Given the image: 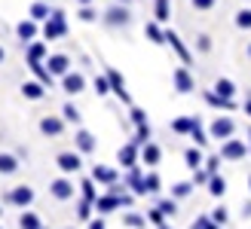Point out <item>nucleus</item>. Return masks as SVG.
<instances>
[{"label": "nucleus", "instance_id": "1", "mask_svg": "<svg viewBox=\"0 0 251 229\" xmlns=\"http://www.w3.org/2000/svg\"><path fill=\"white\" fill-rule=\"evenodd\" d=\"M248 156V144L239 141V137H230V141H224L221 144V159H227V162H239Z\"/></svg>", "mask_w": 251, "mask_h": 229}, {"label": "nucleus", "instance_id": "2", "mask_svg": "<svg viewBox=\"0 0 251 229\" xmlns=\"http://www.w3.org/2000/svg\"><path fill=\"white\" fill-rule=\"evenodd\" d=\"M233 132H236V122H233L230 116H218L215 122L208 125V137H218L221 144H224V141H230Z\"/></svg>", "mask_w": 251, "mask_h": 229}, {"label": "nucleus", "instance_id": "3", "mask_svg": "<svg viewBox=\"0 0 251 229\" xmlns=\"http://www.w3.org/2000/svg\"><path fill=\"white\" fill-rule=\"evenodd\" d=\"M68 34V24H65V12H52V16L46 19V24H43V37L46 40H55V37H65Z\"/></svg>", "mask_w": 251, "mask_h": 229}, {"label": "nucleus", "instance_id": "4", "mask_svg": "<svg viewBox=\"0 0 251 229\" xmlns=\"http://www.w3.org/2000/svg\"><path fill=\"white\" fill-rule=\"evenodd\" d=\"M74 193H77V186H74V181H68V177H55V181L49 183V196L58 199V202L74 199Z\"/></svg>", "mask_w": 251, "mask_h": 229}, {"label": "nucleus", "instance_id": "5", "mask_svg": "<svg viewBox=\"0 0 251 229\" xmlns=\"http://www.w3.org/2000/svg\"><path fill=\"white\" fill-rule=\"evenodd\" d=\"M129 22H132V16H129V9H126V3H114L104 12V24H110V28H126Z\"/></svg>", "mask_w": 251, "mask_h": 229}, {"label": "nucleus", "instance_id": "6", "mask_svg": "<svg viewBox=\"0 0 251 229\" xmlns=\"http://www.w3.org/2000/svg\"><path fill=\"white\" fill-rule=\"evenodd\" d=\"M172 83H175V89H178L181 95H190L193 89H196V80L190 76V70H187V68H175L172 70Z\"/></svg>", "mask_w": 251, "mask_h": 229}, {"label": "nucleus", "instance_id": "7", "mask_svg": "<svg viewBox=\"0 0 251 229\" xmlns=\"http://www.w3.org/2000/svg\"><path fill=\"white\" fill-rule=\"evenodd\" d=\"M3 202H9V205H19V208H28L31 202H34V189H31V186H16V189H9V193L3 196Z\"/></svg>", "mask_w": 251, "mask_h": 229}, {"label": "nucleus", "instance_id": "8", "mask_svg": "<svg viewBox=\"0 0 251 229\" xmlns=\"http://www.w3.org/2000/svg\"><path fill=\"white\" fill-rule=\"evenodd\" d=\"M132 202V196H117L114 189H110V196H104V199H95V208L101 211V214H110L114 208H123V205H129Z\"/></svg>", "mask_w": 251, "mask_h": 229}, {"label": "nucleus", "instance_id": "9", "mask_svg": "<svg viewBox=\"0 0 251 229\" xmlns=\"http://www.w3.org/2000/svg\"><path fill=\"white\" fill-rule=\"evenodd\" d=\"M61 89H65L68 95H80L83 89H86V76L77 73V70H68L65 76H61Z\"/></svg>", "mask_w": 251, "mask_h": 229}, {"label": "nucleus", "instance_id": "10", "mask_svg": "<svg viewBox=\"0 0 251 229\" xmlns=\"http://www.w3.org/2000/svg\"><path fill=\"white\" fill-rule=\"evenodd\" d=\"M55 165L65 174H74V171H80V153H74V150H65V153H58L55 156Z\"/></svg>", "mask_w": 251, "mask_h": 229}, {"label": "nucleus", "instance_id": "11", "mask_svg": "<svg viewBox=\"0 0 251 229\" xmlns=\"http://www.w3.org/2000/svg\"><path fill=\"white\" fill-rule=\"evenodd\" d=\"M65 116H43L40 119V132L46 137H61V132H65Z\"/></svg>", "mask_w": 251, "mask_h": 229}, {"label": "nucleus", "instance_id": "12", "mask_svg": "<svg viewBox=\"0 0 251 229\" xmlns=\"http://www.w3.org/2000/svg\"><path fill=\"white\" fill-rule=\"evenodd\" d=\"M104 73H107V80H110V92H117V95H120V101H126V104H132V98H129V92H126V80H123V76H120V70H114V68H107Z\"/></svg>", "mask_w": 251, "mask_h": 229}, {"label": "nucleus", "instance_id": "13", "mask_svg": "<svg viewBox=\"0 0 251 229\" xmlns=\"http://www.w3.org/2000/svg\"><path fill=\"white\" fill-rule=\"evenodd\" d=\"M16 37L22 40V46L34 43V37H37V22H34V19H25V22H19V24H16Z\"/></svg>", "mask_w": 251, "mask_h": 229}, {"label": "nucleus", "instance_id": "14", "mask_svg": "<svg viewBox=\"0 0 251 229\" xmlns=\"http://www.w3.org/2000/svg\"><path fill=\"white\" fill-rule=\"evenodd\" d=\"M46 68H49V73H52V76H65L68 70H71V58L68 55H49L46 58Z\"/></svg>", "mask_w": 251, "mask_h": 229}, {"label": "nucleus", "instance_id": "15", "mask_svg": "<svg viewBox=\"0 0 251 229\" xmlns=\"http://www.w3.org/2000/svg\"><path fill=\"white\" fill-rule=\"evenodd\" d=\"M117 159L123 162V168H135V165H138V144H135V141H129L126 147H120Z\"/></svg>", "mask_w": 251, "mask_h": 229}, {"label": "nucleus", "instance_id": "16", "mask_svg": "<svg viewBox=\"0 0 251 229\" xmlns=\"http://www.w3.org/2000/svg\"><path fill=\"white\" fill-rule=\"evenodd\" d=\"M159 159H162V150H159L153 141H147V144H144V150H141V162L147 165V168H156Z\"/></svg>", "mask_w": 251, "mask_h": 229}, {"label": "nucleus", "instance_id": "17", "mask_svg": "<svg viewBox=\"0 0 251 229\" xmlns=\"http://www.w3.org/2000/svg\"><path fill=\"white\" fill-rule=\"evenodd\" d=\"M74 144H77V150H80V153H92V150L98 147L95 135H92V132H86V129H80L77 135H74Z\"/></svg>", "mask_w": 251, "mask_h": 229}, {"label": "nucleus", "instance_id": "18", "mask_svg": "<svg viewBox=\"0 0 251 229\" xmlns=\"http://www.w3.org/2000/svg\"><path fill=\"white\" fill-rule=\"evenodd\" d=\"M117 171L114 168H107V165H95L92 168V181H101V183H107V186H114L117 183Z\"/></svg>", "mask_w": 251, "mask_h": 229}, {"label": "nucleus", "instance_id": "19", "mask_svg": "<svg viewBox=\"0 0 251 229\" xmlns=\"http://www.w3.org/2000/svg\"><path fill=\"white\" fill-rule=\"evenodd\" d=\"M22 95H25V98H31V101H43V98H46V86H43L40 80H37V83L31 80V83H25V86H22Z\"/></svg>", "mask_w": 251, "mask_h": 229}, {"label": "nucleus", "instance_id": "20", "mask_svg": "<svg viewBox=\"0 0 251 229\" xmlns=\"http://www.w3.org/2000/svg\"><path fill=\"white\" fill-rule=\"evenodd\" d=\"M166 43H169V46L175 49V52H178V55H181V61H184V65H187V61H190V52H187V49H184V43H181V37H178V34H175L172 28L166 31Z\"/></svg>", "mask_w": 251, "mask_h": 229}, {"label": "nucleus", "instance_id": "21", "mask_svg": "<svg viewBox=\"0 0 251 229\" xmlns=\"http://www.w3.org/2000/svg\"><path fill=\"white\" fill-rule=\"evenodd\" d=\"M184 162H187V168H190V171H196V168H202V147H190V150H187L184 153Z\"/></svg>", "mask_w": 251, "mask_h": 229}, {"label": "nucleus", "instance_id": "22", "mask_svg": "<svg viewBox=\"0 0 251 229\" xmlns=\"http://www.w3.org/2000/svg\"><path fill=\"white\" fill-rule=\"evenodd\" d=\"M19 171V153H0V174H16Z\"/></svg>", "mask_w": 251, "mask_h": 229}, {"label": "nucleus", "instance_id": "23", "mask_svg": "<svg viewBox=\"0 0 251 229\" xmlns=\"http://www.w3.org/2000/svg\"><path fill=\"white\" fill-rule=\"evenodd\" d=\"M205 101H208L211 107H221V110H233V107H236V104H233V98H221L215 89H211V92H205Z\"/></svg>", "mask_w": 251, "mask_h": 229}, {"label": "nucleus", "instance_id": "24", "mask_svg": "<svg viewBox=\"0 0 251 229\" xmlns=\"http://www.w3.org/2000/svg\"><path fill=\"white\" fill-rule=\"evenodd\" d=\"M208 193L215 196V199H221L224 193H227V181H224L221 174H211V177H208Z\"/></svg>", "mask_w": 251, "mask_h": 229}, {"label": "nucleus", "instance_id": "25", "mask_svg": "<svg viewBox=\"0 0 251 229\" xmlns=\"http://www.w3.org/2000/svg\"><path fill=\"white\" fill-rule=\"evenodd\" d=\"M215 92H218L221 98H233V95H236V83L227 80V76H221V80H215Z\"/></svg>", "mask_w": 251, "mask_h": 229}, {"label": "nucleus", "instance_id": "26", "mask_svg": "<svg viewBox=\"0 0 251 229\" xmlns=\"http://www.w3.org/2000/svg\"><path fill=\"white\" fill-rule=\"evenodd\" d=\"M52 12H49V3L46 0H37V3H31V19L34 22H46Z\"/></svg>", "mask_w": 251, "mask_h": 229}, {"label": "nucleus", "instance_id": "27", "mask_svg": "<svg viewBox=\"0 0 251 229\" xmlns=\"http://www.w3.org/2000/svg\"><path fill=\"white\" fill-rule=\"evenodd\" d=\"M144 34L150 37V43H156V46H159V43H166V31H162V28H159L156 22H147V28H144Z\"/></svg>", "mask_w": 251, "mask_h": 229}, {"label": "nucleus", "instance_id": "28", "mask_svg": "<svg viewBox=\"0 0 251 229\" xmlns=\"http://www.w3.org/2000/svg\"><path fill=\"white\" fill-rule=\"evenodd\" d=\"M193 125H196L193 116H181V119H175V122H172V132H178V135H190V132H193Z\"/></svg>", "mask_w": 251, "mask_h": 229}, {"label": "nucleus", "instance_id": "29", "mask_svg": "<svg viewBox=\"0 0 251 229\" xmlns=\"http://www.w3.org/2000/svg\"><path fill=\"white\" fill-rule=\"evenodd\" d=\"M190 193H193V183L190 181H178V183L172 186V199H187Z\"/></svg>", "mask_w": 251, "mask_h": 229}, {"label": "nucleus", "instance_id": "30", "mask_svg": "<svg viewBox=\"0 0 251 229\" xmlns=\"http://www.w3.org/2000/svg\"><path fill=\"white\" fill-rule=\"evenodd\" d=\"M123 226H129V229H141V226H147V220L141 217V214H123Z\"/></svg>", "mask_w": 251, "mask_h": 229}, {"label": "nucleus", "instance_id": "31", "mask_svg": "<svg viewBox=\"0 0 251 229\" xmlns=\"http://www.w3.org/2000/svg\"><path fill=\"white\" fill-rule=\"evenodd\" d=\"M233 22H236V28H239V31H251V9H239Z\"/></svg>", "mask_w": 251, "mask_h": 229}, {"label": "nucleus", "instance_id": "32", "mask_svg": "<svg viewBox=\"0 0 251 229\" xmlns=\"http://www.w3.org/2000/svg\"><path fill=\"white\" fill-rule=\"evenodd\" d=\"M19 226H22V229H37V226H40V220H37V214L25 211L22 217H19Z\"/></svg>", "mask_w": 251, "mask_h": 229}, {"label": "nucleus", "instance_id": "33", "mask_svg": "<svg viewBox=\"0 0 251 229\" xmlns=\"http://www.w3.org/2000/svg\"><path fill=\"white\" fill-rule=\"evenodd\" d=\"M156 208L166 214V217H175V214H178V202H175V199H162Z\"/></svg>", "mask_w": 251, "mask_h": 229}, {"label": "nucleus", "instance_id": "34", "mask_svg": "<svg viewBox=\"0 0 251 229\" xmlns=\"http://www.w3.org/2000/svg\"><path fill=\"white\" fill-rule=\"evenodd\" d=\"M141 186H144V196L147 193H159V174H147Z\"/></svg>", "mask_w": 251, "mask_h": 229}, {"label": "nucleus", "instance_id": "35", "mask_svg": "<svg viewBox=\"0 0 251 229\" xmlns=\"http://www.w3.org/2000/svg\"><path fill=\"white\" fill-rule=\"evenodd\" d=\"M153 12H156V22H169V0H156Z\"/></svg>", "mask_w": 251, "mask_h": 229}, {"label": "nucleus", "instance_id": "36", "mask_svg": "<svg viewBox=\"0 0 251 229\" xmlns=\"http://www.w3.org/2000/svg\"><path fill=\"white\" fill-rule=\"evenodd\" d=\"M190 137L196 141V147H205V144H208V137H205V132H202V125H199V119H196V125H193Z\"/></svg>", "mask_w": 251, "mask_h": 229}, {"label": "nucleus", "instance_id": "37", "mask_svg": "<svg viewBox=\"0 0 251 229\" xmlns=\"http://www.w3.org/2000/svg\"><path fill=\"white\" fill-rule=\"evenodd\" d=\"M61 113H65V119H68V122H74V125L80 122V110L74 107V104H65V107H61Z\"/></svg>", "mask_w": 251, "mask_h": 229}, {"label": "nucleus", "instance_id": "38", "mask_svg": "<svg viewBox=\"0 0 251 229\" xmlns=\"http://www.w3.org/2000/svg\"><path fill=\"white\" fill-rule=\"evenodd\" d=\"M95 92H98V95H107V92H110V80H107V73H104V76H95Z\"/></svg>", "mask_w": 251, "mask_h": 229}, {"label": "nucleus", "instance_id": "39", "mask_svg": "<svg viewBox=\"0 0 251 229\" xmlns=\"http://www.w3.org/2000/svg\"><path fill=\"white\" fill-rule=\"evenodd\" d=\"M190 229H221V223H215V220H211V217H199Z\"/></svg>", "mask_w": 251, "mask_h": 229}, {"label": "nucleus", "instance_id": "40", "mask_svg": "<svg viewBox=\"0 0 251 229\" xmlns=\"http://www.w3.org/2000/svg\"><path fill=\"white\" fill-rule=\"evenodd\" d=\"M215 3H218V0H190V6H193V9H199V12L215 9Z\"/></svg>", "mask_w": 251, "mask_h": 229}, {"label": "nucleus", "instance_id": "41", "mask_svg": "<svg viewBox=\"0 0 251 229\" xmlns=\"http://www.w3.org/2000/svg\"><path fill=\"white\" fill-rule=\"evenodd\" d=\"M196 49H199V52H208V49H211V37L208 34H199L196 37Z\"/></svg>", "mask_w": 251, "mask_h": 229}, {"label": "nucleus", "instance_id": "42", "mask_svg": "<svg viewBox=\"0 0 251 229\" xmlns=\"http://www.w3.org/2000/svg\"><path fill=\"white\" fill-rule=\"evenodd\" d=\"M211 220H215V223H221V226H224V223H227V208H224V205H218L215 211H211Z\"/></svg>", "mask_w": 251, "mask_h": 229}, {"label": "nucleus", "instance_id": "43", "mask_svg": "<svg viewBox=\"0 0 251 229\" xmlns=\"http://www.w3.org/2000/svg\"><path fill=\"white\" fill-rule=\"evenodd\" d=\"M132 122L141 129V125H147V119H144V110H138V107H132Z\"/></svg>", "mask_w": 251, "mask_h": 229}, {"label": "nucleus", "instance_id": "44", "mask_svg": "<svg viewBox=\"0 0 251 229\" xmlns=\"http://www.w3.org/2000/svg\"><path fill=\"white\" fill-rule=\"evenodd\" d=\"M208 177H211V174H208V168H196V171H193V183H205Z\"/></svg>", "mask_w": 251, "mask_h": 229}, {"label": "nucleus", "instance_id": "45", "mask_svg": "<svg viewBox=\"0 0 251 229\" xmlns=\"http://www.w3.org/2000/svg\"><path fill=\"white\" fill-rule=\"evenodd\" d=\"M80 19H83V22H95V19H98V12L89 9V6H83V9H80Z\"/></svg>", "mask_w": 251, "mask_h": 229}, {"label": "nucleus", "instance_id": "46", "mask_svg": "<svg viewBox=\"0 0 251 229\" xmlns=\"http://www.w3.org/2000/svg\"><path fill=\"white\" fill-rule=\"evenodd\" d=\"M218 162H221V156H211V159H205V168H208V174H218Z\"/></svg>", "mask_w": 251, "mask_h": 229}, {"label": "nucleus", "instance_id": "47", "mask_svg": "<svg viewBox=\"0 0 251 229\" xmlns=\"http://www.w3.org/2000/svg\"><path fill=\"white\" fill-rule=\"evenodd\" d=\"M89 202H92V199L80 202V211H77V214H80V220H89Z\"/></svg>", "mask_w": 251, "mask_h": 229}, {"label": "nucleus", "instance_id": "48", "mask_svg": "<svg viewBox=\"0 0 251 229\" xmlns=\"http://www.w3.org/2000/svg\"><path fill=\"white\" fill-rule=\"evenodd\" d=\"M80 186H83V193H86V199H92V202H95V189H92V181H83Z\"/></svg>", "mask_w": 251, "mask_h": 229}, {"label": "nucleus", "instance_id": "49", "mask_svg": "<svg viewBox=\"0 0 251 229\" xmlns=\"http://www.w3.org/2000/svg\"><path fill=\"white\" fill-rule=\"evenodd\" d=\"M147 217H150V220H153V223H159V226H162V217H166V214H162L159 208H153V211H150V214H147Z\"/></svg>", "mask_w": 251, "mask_h": 229}, {"label": "nucleus", "instance_id": "50", "mask_svg": "<svg viewBox=\"0 0 251 229\" xmlns=\"http://www.w3.org/2000/svg\"><path fill=\"white\" fill-rule=\"evenodd\" d=\"M89 229H104V223H101V220H92V223H89Z\"/></svg>", "mask_w": 251, "mask_h": 229}, {"label": "nucleus", "instance_id": "51", "mask_svg": "<svg viewBox=\"0 0 251 229\" xmlns=\"http://www.w3.org/2000/svg\"><path fill=\"white\" fill-rule=\"evenodd\" d=\"M242 214H245V217H251V202H245V208H242Z\"/></svg>", "mask_w": 251, "mask_h": 229}, {"label": "nucleus", "instance_id": "52", "mask_svg": "<svg viewBox=\"0 0 251 229\" xmlns=\"http://www.w3.org/2000/svg\"><path fill=\"white\" fill-rule=\"evenodd\" d=\"M245 113H248V116H251V95L245 98Z\"/></svg>", "mask_w": 251, "mask_h": 229}, {"label": "nucleus", "instance_id": "53", "mask_svg": "<svg viewBox=\"0 0 251 229\" xmlns=\"http://www.w3.org/2000/svg\"><path fill=\"white\" fill-rule=\"evenodd\" d=\"M3 61H6V49L0 46V65H3Z\"/></svg>", "mask_w": 251, "mask_h": 229}, {"label": "nucleus", "instance_id": "54", "mask_svg": "<svg viewBox=\"0 0 251 229\" xmlns=\"http://www.w3.org/2000/svg\"><path fill=\"white\" fill-rule=\"evenodd\" d=\"M92 3V0H80V6H89Z\"/></svg>", "mask_w": 251, "mask_h": 229}, {"label": "nucleus", "instance_id": "55", "mask_svg": "<svg viewBox=\"0 0 251 229\" xmlns=\"http://www.w3.org/2000/svg\"><path fill=\"white\" fill-rule=\"evenodd\" d=\"M248 58H251V43H248Z\"/></svg>", "mask_w": 251, "mask_h": 229}, {"label": "nucleus", "instance_id": "56", "mask_svg": "<svg viewBox=\"0 0 251 229\" xmlns=\"http://www.w3.org/2000/svg\"><path fill=\"white\" fill-rule=\"evenodd\" d=\"M117 3H129V0H117Z\"/></svg>", "mask_w": 251, "mask_h": 229}, {"label": "nucleus", "instance_id": "57", "mask_svg": "<svg viewBox=\"0 0 251 229\" xmlns=\"http://www.w3.org/2000/svg\"><path fill=\"white\" fill-rule=\"evenodd\" d=\"M37 229H46V226H37Z\"/></svg>", "mask_w": 251, "mask_h": 229}, {"label": "nucleus", "instance_id": "58", "mask_svg": "<svg viewBox=\"0 0 251 229\" xmlns=\"http://www.w3.org/2000/svg\"><path fill=\"white\" fill-rule=\"evenodd\" d=\"M248 186H251V177H248Z\"/></svg>", "mask_w": 251, "mask_h": 229}, {"label": "nucleus", "instance_id": "59", "mask_svg": "<svg viewBox=\"0 0 251 229\" xmlns=\"http://www.w3.org/2000/svg\"><path fill=\"white\" fill-rule=\"evenodd\" d=\"M159 229H169V226H159Z\"/></svg>", "mask_w": 251, "mask_h": 229}, {"label": "nucleus", "instance_id": "60", "mask_svg": "<svg viewBox=\"0 0 251 229\" xmlns=\"http://www.w3.org/2000/svg\"><path fill=\"white\" fill-rule=\"evenodd\" d=\"M248 137H251V129H248Z\"/></svg>", "mask_w": 251, "mask_h": 229}, {"label": "nucleus", "instance_id": "61", "mask_svg": "<svg viewBox=\"0 0 251 229\" xmlns=\"http://www.w3.org/2000/svg\"><path fill=\"white\" fill-rule=\"evenodd\" d=\"M0 214H3V211H0Z\"/></svg>", "mask_w": 251, "mask_h": 229}, {"label": "nucleus", "instance_id": "62", "mask_svg": "<svg viewBox=\"0 0 251 229\" xmlns=\"http://www.w3.org/2000/svg\"><path fill=\"white\" fill-rule=\"evenodd\" d=\"M0 229H3V226H0Z\"/></svg>", "mask_w": 251, "mask_h": 229}]
</instances>
